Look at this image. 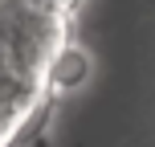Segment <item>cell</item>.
I'll list each match as a JSON object with an SVG mask.
<instances>
[{"label":"cell","instance_id":"obj_1","mask_svg":"<svg viewBox=\"0 0 155 147\" xmlns=\"http://www.w3.org/2000/svg\"><path fill=\"white\" fill-rule=\"evenodd\" d=\"M86 78H90V53L70 41V45L53 57V65H49L45 90H49V94H70V90H78V86L86 82Z\"/></svg>","mask_w":155,"mask_h":147}]
</instances>
